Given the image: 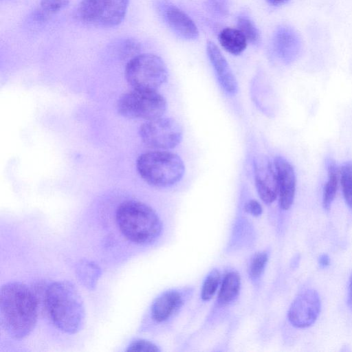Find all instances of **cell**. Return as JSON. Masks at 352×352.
Wrapping results in <instances>:
<instances>
[{"label": "cell", "instance_id": "2", "mask_svg": "<svg viewBox=\"0 0 352 352\" xmlns=\"http://www.w3.org/2000/svg\"><path fill=\"white\" fill-rule=\"evenodd\" d=\"M116 221L124 237L140 245L157 241L164 235L166 226L154 208L136 200L120 204L116 210Z\"/></svg>", "mask_w": 352, "mask_h": 352}, {"label": "cell", "instance_id": "11", "mask_svg": "<svg viewBox=\"0 0 352 352\" xmlns=\"http://www.w3.org/2000/svg\"><path fill=\"white\" fill-rule=\"evenodd\" d=\"M241 286V278L239 273L232 268L228 269L222 276L217 300L209 315L208 322L211 320L214 322L221 315L224 316V313L234 305L239 299Z\"/></svg>", "mask_w": 352, "mask_h": 352}, {"label": "cell", "instance_id": "12", "mask_svg": "<svg viewBox=\"0 0 352 352\" xmlns=\"http://www.w3.org/2000/svg\"><path fill=\"white\" fill-rule=\"evenodd\" d=\"M278 185V202L283 210H289L293 204L296 192V175L292 165L283 157L274 159Z\"/></svg>", "mask_w": 352, "mask_h": 352}, {"label": "cell", "instance_id": "22", "mask_svg": "<svg viewBox=\"0 0 352 352\" xmlns=\"http://www.w3.org/2000/svg\"><path fill=\"white\" fill-rule=\"evenodd\" d=\"M70 0H41L37 12L40 19H45L65 8Z\"/></svg>", "mask_w": 352, "mask_h": 352}, {"label": "cell", "instance_id": "26", "mask_svg": "<svg viewBox=\"0 0 352 352\" xmlns=\"http://www.w3.org/2000/svg\"><path fill=\"white\" fill-rule=\"evenodd\" d=\"M245 211L249 214L257 217L263 213V208L261 204L256 199H250L244 205Z\"/></svg>", "mask_w": 352, "mask_h": 352}, {"label": "cell", "instance_id": "19", "mask_svg": "<svg viewBox=\"0 0 352 352\" xmlns=\"http://www.w3.org/2000/svg\"><path fill=\"white\" fill-rule=\"evenodd\" d=\"M222 274L218 268L211 270L206 276L200 291V298L204 302L210 301L218 292Z\"/></svg>", "mask_w": 352, "mask_h": 352}, {"label": "cell", "instance_id": "27", "mask_svg": "<svg viewBox=\"0 0 352 352\" xmlns=\"http://www.w3.org/2000/svg\"><path fill=\"white\" fill-rule=\"evenodd\" d=\"M330 263L329 257L327 254H322L318 258V264L321 268H325Z\"/></svg>", "mask_w": 352, "mask_h": 352}, {"label": "cell", "instance_id": "29", "mask_svg": "<svg viewBox=\"0 0 352 352\" xmlns=\"http://www.w3.org/2000/svg\"><path fill=\"white\" fill-rule=\"evenodd\" d=\"M270 3L273 5H280L285 3L288 0H267Z\"/></svg>", "mask_w": 352, "mask_h": 352}, {"label": "cell", "instance_id": "8", "mask_svg": "<svg viewBox=\"0 0 352 352\" xmlns=\"http://www.w3.org/2000/svg\"><path fill=\"white\" fill-rule=\"evenodd\" d=\"M194 294L192 287L168 289L158 295L151 304L150 317L157 324L172 326L182 313Z\"/></svg>", "mask_w": 352, "mask_h": 352}, {"label": "cell", "instance_id": "13", "mask_svg": "<svg viewBox=\"0 0 352 352\" xmlns=\"http://www.w3.org/2000/svg\"><path fill=\"white\" fill-rule=\"evenodd\" d=\"M254 180L261 199L266 204H272L278 197V185L275 168L269 161L254 163Z\"/></svg>", "mask_w": 352, "mask_h": 352}, {"label": "cell", "instance_id": "7", "mask_svg": "<svg viewBox=\"0 0 352 352\" xmlns=\"http://www.w3.org/2000/svg\"><path fill=\"white\" fill-rule=\"evenodd\" d=\"M129 0H81L76 16L82 22L100 27H114L124 19Z\"/></svg>", "mask_w": 352, "mask_h": 352}, {"label": "cell", "instance_id": "1", "mask_svg": "<svg viewBox=\"0 0 352 352\" xmlns=\"http://www.w3.org/2000/svg\"><path fill=\"white\" fill-rule=\"evenodd\" d=\"M37 302L32 290L22 283L10 282L1 287V324L11 338L23 339L34 329L38 315Z\"/></svg>", "mask_w": 352, "mask_h": 352}, {"label": "cell", "instance_id": "18", "mask_svg": "<svg viewBox=\"0 0 352 352\" xmlns=\"http://www.w3.org/2000/svg\"><path fill=\"white\" fill-rule=\"evenodd\" d=\"M219 40L221 46L229 53L238 55L247 46V39L239 29L225 28L220 32Z\"/></svg>", "mask_w": 352, "mask_h": 352}, {"label": "cell", "instance_id": "20", "mask_svg": "<svg viewBox=\"0 0 352 352\" xmlns=\"http://www.w3.org/2000/svg\"><path fill=\"white\" fill-rule=\"evenodd\" d=\"M270 252L268 250H261L256 252L250 258L248 264V275L252 282L258 285L260 283L269 260Z\"/></svg>", "mask_w": 352, "mask_h": 352}, {"label": "cell", "instance_id": "14", "mask_svg": "<svg viewBox=\"0 0 352 352\" xmlns=\"http://www.w3.org/2000/svg\"><path fill=\"white\" fill-rule=\"evenodd\" d=\"M207 53L222 88L228 94H236L238 90L236 79L226 59L218 47L212 41H209L207 44Z\"/></svg>", "mask_w": 352, "mask_h": 352}, {"label": "cell", "instance_id": "9", "mask_svg": "<svg viewBox=\"0 0 352 352\" xmlns=\"http://www.w3.org/2000/svg\"><path fill=\"white\" fill-rule=\"evenodd\" d=\"M183 133L182 126L175 119L163 116L146 121L139 129L142 142L158 150L176 147L182 142Z\"/></svg>", "mask_w": 352, "mask_h": 352}, {"label": "cell", "instance_id": "6", "mask_svg": "<svg viewBox=\"0 0 352 352\" xmlns=\"http://www.w3.org/2000/svg\"><path fill=\"white\" fill-rule=\"evenodd\" d=\"M117 109L123 117L147 121L163 116L166 100L157 90L133 89L120 97Z\"/></svg>", "mask_w": 352, "mask_h": 352}, {"label": "cell", "instance_id": "17", "mask_svg": "<svg viewBox=\"0 0 352 352\" xmlns=\"http://www.w3.org/2000/svg\"><path fill=\"white\" fill-rule=\"evenodd\" d=\"M327 170V180L325 183L323 195L322 206L324 209L329 210L336 197L340 179V169L332 159H328L326 161Z\"/></svg>", "mask_w": 352, "mask_h": 352}, {"label": "cell", "instance_id": "21", "mask_svg": "<svg viewBox=\"0 0 352 352\" xmlns=\"http://www.w3.org/2000/svg\"><path fill=\"white\" fill-rule=\"evenodd\" d=\"M340 182L345 202L352 210V162H346L342 165Z\"/></svg>", "mask_w": 352, "mask_h": 352}, {"label": "cell", "instance_id": "16", "mask_svg": "<svg viewBox=\"0 0 352 352\" xmlns=\"http://www.w3.org/2000/svg\"><path fill=\"white\" fill-rule=\"evenodd\" d=\"M166 17L170 27L180 36L186 39L198 37L199 32L193 21L182 10L170 6L166 11Z\"/></svg>", "mask_w": 352, "mask_h": 352}, {"label": "cell", "instance_id": "25", "mask_svg": "<svg viewBox=\"0 0 352 352\" xmlns=\"http://www.w3.org/2000/svg\"><path fill=\"white\" fill-rule=\"evenodd\" d=\"M120 50L121 56L129 57L130 59L139 54L140 47L138 43L134 41L128 40L125 41ZM129 59V60H130Z\"/></svg>", "mask_w": 352, "mask_h": 352}, {"label": "cell", "instance_id": "28", "mask_svg": "<svg viewBox=\"0 0 352 352\" xmlns=\"http://www.w3.org/2000/svg\"><path fill=\"white\" fill-rule=\"evenodd\" d=\"M347 304L350 309L352 311V274L350 277L349 284Z\"/></svg>", "mask_w": 352, "mask_h": 352}, {"label": "cell", "instance_id": "3", "mask_svg": "<svg viewBox=\"0 0 352 352\" xmlns=\"http://www.w3.org/2000/svg\"><path fill=\"white\" fill-rule=\"evenodd\" d=\"M47 314L60 331L75 334L85 323V310L82 298L76 286L68 280L51 283L44 294Z\"/></svg>", "mask_w": 352, "mask_h": 352}, {"label": "cell", "instance_id": "5", "mask_svg": "<svg viewBox=\"0 0 352 352\" xmlns=\"http://www.w3.org/2000/svg\"><path fill=\"white\" fill-rule=\"evenodd\" d=\"M127 82L138 89L157 90L168 78L163 60L153 54H139L130 59L125 67Z\"/></svg>", "mask_w": 352, "mask_h": 352}, {"label": "cell", "instance_id": "24", "mask_svg": "<svg viewBox=\"0 0 352 352\" xmlns=\"http://www.w3.org/2000/svg\"><path fill=\"white\" fill-rule=\"evenodd\" d=\"M126 351L160 352L161 349L154 342L142 338L133 340L126 349Z\"/></svg>", "mask_w": 352, "mask_h": 352}, {"label": "cell", "instance_id": "4", "mask_svg": "<svg viewBox=\"0 0 352 352\" xmlns=\"http://www.w3.org/2000/svg\"><path fill=\"white\" fill-rule=\"evenodd\" d=\"M136 167L142 179L157 188H168L176 184L185 173V165L180 157L165 150L141 154L137 160Z\"/></svg>", "mask_w": 352, "mask_h": 352}, {"label": "cell", "instance_id": "10", "mask_svg": "<svg viewBox=\"0 0 352 352\" xmlns=\"http://www.w3.org/2000/svg\"><path fill=\"white\" fill-rule=\"evenodd\" d=\"M321 309L318 292L311 289L303 290L295 298L288 310L289 322L297 328H306L317 320Z\"/></svg>", "mask_w": 352, "mask_h": 352}, {"label": "cell", "instance_id": "23", "mask_svg": "<svg viewBox=\"0 0 352 352\" xmlns=\"http://www.w3.org/2000/svg\"><path fill=\"white\" fill-rule=\"evenodd\" d=\"M238 29L243 33L248 41L252 43L259 40V34L254 23L248 19L240 17L237 21Z\"/></svg>", "mask_w": 352, "mask_h": 352}, {"label": "cell", "instance_id": "15", "mask_svg": "<svg viewBox=\"0 0 352 352\" xmlns=\"http://www.w3.org/2000/svg\"><path fill=\"white\" fill-rule=\"evenodd\" d=\"M274 45L278 54L286 61L295 59L302 47L299 36L288 28H283L278 31L275 36Z\"/></svg>", "mask_w": 352, "mask_h": 352}]
</instances>
